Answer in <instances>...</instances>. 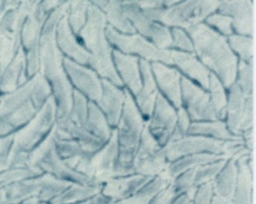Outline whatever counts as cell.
I'll list each match as a JSON object with an SVG mask.
<instances>
[{
    "instance_id": "obj_1",
    "label": "cell",
    "mask_w": 256,
    "mask_h": 204,
    "mask_svg": "<svg viewBox=\"0 0 256 204\" xmlns=\"http://www.w3.org/2000/svg\"><path fill=\"white\" fill-rule=\"evenodd\" d=\"M70 2H63L47 17L39 41L40 73L50 82L56 104V122L68 118L72 107L73 87L63 68V57L56 44V26L61 17L68 11Z\"/></svg>"
},
{
    "instance_id": "obj_2",
    "label": "cell",
    "mask_w": 256,
    "mask_h": 204,
    "mask_svg": "<svg viewBox=\"0 0 256 204\" xmlns=\"http://www.w3.org/2000/svg\"><path fill=\"white\" fill-rule=\"evenodd\" d=\"M187 30L199 57L217 73L222 85L229 88L236 80L237 58L226 39L203 23H198Z\"/></svg>"
},
{
    "instance_id": "obj_3",
    "label": "cell",
    "mask_w": 256,
    "mask_h": 204,
    "mask_svg": "<svg viewBox=\"0 0 256 204\" xmlns=\"http://www.w3.org/2000/svg\"><path fill=\"white\" fill-rule=\"evenodd\" d=\"M106 17L104 12L90 2L86 22L79 32L80 38L91 52L88 63L103 77L117 87L123 85L112 62V49L106 35Z\"/></svg>"
},
{
    "instance_id": "obj_4",
    "label": "cell",
    "mask_w": 256,
    "mask_h": 204,
    "mask_svg": "<svg viewBox=\"0 0 256 204\" xmlns=\"http://www.w3.org/2000/svg\"><path fill=\"white\" fill-rule=\"evenodd\" d=\"M124 94L121 117L115 128L118 144L117 177L134 173L133 161L146 122L128 89H124Z\"/></svg>"
},
{
    "instance_id": "obj_5",
    "label": "cell",
    "mask_w": 256,
    "mask_h": 204,
    "mask_svg": "<svg viewBox=\"0 0 256 204\" xmlns=\"http://www.w3.org/2000/svg\"><path fill=\"white\" fill-rule=\"evenodd\" d=\"M32 80L12 93L0 95V137L14 134L39 111L31 99Z\"/></svg>"
},
{
    "instance_id": "obj_6",
    "label": "cell",
    "mask_w": 256,
    "mask_h": 204,
    "mask_svg": "<svg viewBox=\"0 0 256 204\" xmlns=\"http://www.w3.org/2000/svg\"><path fill=\"white\" fill-rule=\"evenodd\" d=\"M54 127V126H53ZM28 167L40 169L58 179L83 185H96L92 179L71 168L59 157L54 146L53 128L46 138L28 155Z\"/></svg>"
},
{
    "instance_id": "obj_7",
    "label": "cell",
    "mask_w": 256,
    "mask_h": 204,
    "mask_svg": "<svg viewBox=\"0 0 256 204\" xmlns=\"http://www.w3.org/2000/svg\"><path fill=\"white\" fill-rule=\"evenodd\" d=\"M56 122V104L51 95L35 116L13 134L10 151L30 153L49 134Z\"/></svg>"
},
{
    "instance_id": "obj_8",
    "label": "cell",
    "mask_w": 256,
    "mask_h": 204,
    "mask_svg": "<svg viewBox=\"0 0 256 204\" xmlns=\"http://www.w3.org/2000/svg\"><path fill=\"white\" fill-rule=\"evenodd\" d=\"M40 1H21L18 8L6 13L0 22V72L8 66L20 48V32L24 20Z\"/></svg>"
},
{
    "instance_id": "obj_9",
    "label": "cell",
    "mask_w": 256,
    "mask_h": 204,
    "mask_svg": "<svg viewBox=\"0 0 256 204\" xmlns=\"http://www.w3.org/2000/svg\"><path fill=\"white\" fill-rule=\"evenodd\" d=\"M117 159L118 144L114 128L109 140L95 153L84 154L75 170L92 179L96 185H102L107 180L117 177Z\"/></svg>"
},
{
    "instance_id": "obj_10",
    "label": "cell",
    "mask_w": 256,
    "mask_h": 204,
    "mask_svg": "<svg viewBox=\"0 0 256 204\" xmlns=\"http://www.w3.org/2000/svg\"><path fill=\"white\" fill-rule=\"evenodd\" d=\"M168 161L165 156L164 147L154 139L145 122L140 143L133 161L134 173L155 177L165 170Z\"/></svg>"
},
{
    "instance_id": "obj_11",
    "label": "cell",
    "mask_w": 256,
    "mask_h": 204,
    "mask_svg": "<svg viewBox=\"0 0 256 204\" xmlns=\"http://www.w3.org/2000/svg\"><path fill=\"white\" fill-rule=\"evenodd\" d=\"M220 1H185L163 10L160 21L167 26L190 28L218 9Z\"/></svg>"
},
{
    "instance_id": "obj_12",
    "label": "cell",
    "mask_w": 256,
    "mask_h": 204,
    "mask_svg": "<svg viewBox=\"0 0 256 204\" xmlns=\"http://www.w3.org/2000/svg\"><path fill=\"white\" fill-rule=\"evenodd\" d=\"M47 17L48 14L44 13L38 5L37 8L26 17L21 28L20 43H22L21 47L23 50H26V74L28 78H32L40 69L39 41L42 27Z\"/></svg>"
},
{
    "instance_id": "obj_13",
    "label": "cell",
    "mask_w": 256,
    "mask_h": 204,
    "mask_svg": "<svg viewBox=\"0 0 256 204\" xmlns=\"http://www.w3.org/2000/svg\"><path fill=\"white\" fill-rule=\"evenodd\" d=\"M105 35L112 44L125 53H137L145 58L146 61H162L167 64H173L169 50L157 48L154 44L138 34L124 35L117 32L111 26H106Z\"/></svg>"
},
{
    "instance_id": "obj_14",
    "label": "cell",
    "mask_w": 256,
    "mask_h": 204,
    "mask_svg": "<svg viewBox=\"0 0 256 204\" xmlns=\"http://www.w3.org/2000/svg\"><path fill=\"white\" fill-rule=\"evenodd\" d=\"M181 102L192 122L217 120L209 93L186 77H181Z\"/></svg>"
},
{
    "instance_id": "obj_15",
    "label": "cell",
    "mask_w": 256,
    "mask_h": 204,
    "mask_svg": "<svg viewBox=\"0 0 256 204\" xmlns=\"http://www.w3.org/2000/svg\"><path fill=\"white\" fill-rule=\"evenodd\" d=\"M177 119V111L172 104L160 93H158L151 116L146 120V125L154 137L161 145L165 146L174 131Z\"/></svg>"
},
{
    "instance_id": "obj_16",
    "label": "cell",
    "mask_w": 256,
    "mask_h": 204,
    "mask_svg": "<svg viewBox=\"0 0 256 204\" xmlns=\"http://www.w3.org/2000/svg\"><path fill=\"white\" fill-rule=\"evenodd\" d=\"M222 145L223 141L204 136L188 134L178 140L169 141L164 146V152L169 163L180 157L192 154H222Z\"/></svg>"
},
{
    "instance_id": "obj_17",
    "label": "cell",
    "mask_w": 256,
    "mask_h": 204,
    "mask_svg": "<svg viewBox=\"0 0 256 204\" xmlns=\"http://www.w3.org/2000/svg\"><path fill=\"white\" fill-rule=\"evenodd\" d=\"M122 8L129 21H132L133 27L151 38L157 48L165 50L166 47L172 46V37L168 28L150 20L134 1H123Z\"/></svg>"
},
{
    "instance_id": "obj_18",
    "label": "cell",
    "mask_w": 256,
    "mask_h": 204,
    "mask_svg": "<svg viewBox=\"0 0 256 204\" xmlns=\"http://www.w3.org/2000/svg\"><path fill=\"white\" fill-rule=\"evenodd\" d=\"M62 63L76 90L88 98L89 101L96 103L102 92L101 80L97 77L96 73L69 58H63Z\"/></svg>"
},
{
    "instance_id": "obj_19",
    "label": "cell",
    "mask_w": 256,
    "mask_h": 204,
    "mask_svg": "<svg viewBox=\"0 0 256 204\" xmlns=\"http://www.w3.org/2000/svg\"><path fill=\"white\" fill-rule=\"evenodd\" d=\"M152 178L136 173L114 177L102 184L100 193L115 202H119L135 194Z\"/></svg>"
},
{
    "instance_id": "obj_20",
    "label": "cell",
    "mask_w": 256,
    "mask_h": 204,
    "mask_svg": "<svg viewBox=\"0 0 256 204\" xmlns=\"http://www.w3.org/2000/svg\"><path fill=\"white\" fill-rule=\"evenodd\" d=\"M254 2L223 1L218 7L220 14L229 16L236 32L242 35H253L254 31Z\"/></svg>"
},
{
    "instance_id": "obj_21",
    "label": "cell",
    "mask_w": 256,
    "mask_h": 204,
    "mask_svg": "<svg viewBox=\"0 0 256 204\" xmlns=\"http://www.w3.org/2000/svg\"><path fill=\"white\" fill-rule=\"evenodd\" d=\"M102 92L96 105L104 114L108 124L116 128L121 117L125 94L124 90L115 86L106 79H101Z\"/></svg>"
},
{
    "instance_id": "obj_22",
    "label": "cell",
    "mask_w": 256,
    "mask_h": 204,
    "mask_svg": "<svg viewBox=\"0 0 256 204\" xmlns=\"http://www.w3.org/2000/svg\"><path fill=\"white\" fill-rule=\"evenodd\" d=\"M237 181L231 204H254L253 201V152L236 160Z\"/></svg>"
},
{
    "instance_id": "obj_23",
    "label": "cell",
    "mask_w": 256,
    "mask_h": 204,
    "mask_svg": "<svg viewBox=\"0 0 256 204\" xmlns=\"http://www.w3.org/2000/svg\"><path fill=\"white\" fill-rule=\"evenodd\" d=\"M150 67L161 91L163 92L162 95L174 108H180L182 105L180 73L176 69L169 68L160 62H153Z\"/></svg>"
},
{
    "instance_id": "obj_24",
    "label": "cell",
    "mask_w": 256,
    "mask_h": 204,
    "mask_svg": "<svg viewBox=\"0 0 256 204\" xmlns=\"http://www.w3.org/2000/svg\"><path fill=\"white\" fill-rule=\"evenodd\" d=\"M139 70L142 76V87L135 96V103L145 120H148L152 114L155 101L158 95L155 80L152 76L150 64L145 59L139 60Z\"/></svg>"
},
{
    "instance_id": "obj_25",
    "label": "cell",
    "mask_w": 256,
    "mask_h": 204,
    "mask_svg": "<svg viewBox=\"0 0 256 204\" xmlns=\"http://www.w3.org/2000/svg\"><path fill=\"white\" fill-rule=\"evenodd\" d=\"M28 81L26 74V55L20 46L16 55L0 75V94L14 92Z\"/></svg>"
},
{
    "instance_id": "obj_26",
    "label": "cell",
    "mask_w": 256,
    "mask_h": 204,
    "mask_svg": "<svg viewBox=\"0 0 256 204\" xmlns=\"http://www.w3.org/2000/svg\"><path fill=\"white\" fill-rule=\"evenodd\" d=\"M67 12L61 17L56 26V44L65 54L75 61L80 64H87L90 58V53L77 42L75 36L72 34L67 19Z\"/></svg>"
},
{
    "instance_id": "obj_27",
    "label": "cell",
    "mask_w": 256,
    "mask_h": 204,
    "mask_svg": "<svg viewBox=\"0 0 256 204\" xmlns=\"http://www.w3.org/2000/svg\"><path fill=\"white\" fill-rule=\"evenodd\" d=\"M112 55L122 79L130 91L136 96L142 87L139 59L136 56L123 54L117 50H112Z\"/></svg>"
},
{
    "instance_id": "obj_28",
    "label": "cell",
    "mask_w": 256,
    "mask_h": 204,
    "mask_svg": "<svg viewBox=\"0 0 256 204\" xmlns=\"http://www.w3.org/2000/svg\"><path fill=\"white\" fill-rule=\"evenodd\" d=\"M169 54L174 64L189 77L197 81L204 89L208 90L210 73L193 54L179 50H169Z\"/></svg>"
},
{
    "instance_id": "obj_29",
    "label": "cell",
    "mask_w": 256,
    "mask_h": 204,
    "mask_svg": "<svg viewBox=\"0 0 256 204\" xmlns=\"http://www.w3.org/2000/svg\"><path fill=\"white\" fill-rule=\"evenodd\" d=\"M218 159H226V158L222 154H210V153H199V154L183 156L172 162H169L165 170L160 175L166 178L169 182H172V180L176 176L183 173L184 171L216 161Z\"/></svg>"
},
{
    "instance_id": "obj_30",
    "label": "cell",
    "mask_w": 256,
    "mask_h": 204,
    "mask_svg": "<svg viewBox=\"0 0 256 204\" xmlns=\"http://www.w3.org/2000/svg\"><path fill=\"white\" fill-rule=\"evenodd\" d=\"M237 181V165L235 159H227L222 169L212 181L213 194L220 199L232 201Z\"/></svg>"
},
{
    "instance_id": "obj_31",
    "label": "cell",
    "mask_w": 256,
    "mask_h": 204,
    "mask_svg": "<svg viewBox=\"0 0 256 204\" xmlns=\"http://www.w3.org/2000/svg\"><path fill=\"white\" fill-rule=\"evenodd\" d=\"M189 135H199L219 141H232L242 139L241 136L232 134L223 120L191 122L188 130Z\"/></svg>"
},
{
    "instance_id": "obj_32",
    "label": "cell",
    "mask_w": 256,
    "mask_h": 204,
    "mask_svg": "<svg viewBox=\"0 0 256 204\" xmlns=\"http://www.w3.org/2000/svg\"><path fill=\"white\" fill-rule=\"evenodd\" d=\"M229 93L227 96V106H226V116L225 123L229 131L238 135V125L244 110L246 96L243 94L236 82H234L229 88Z\"/></svg>"
},
{
    "instance_id": "obj_33",
    "label": "cell",
    "mask_w": 256,
    "mask_h": 204,
    "mask_svg": "<svg viewBox=\"0 0 256 204\" xmlns=\"http://www.w3.org/2000/svg\"><path fill=\"white\" fill-rule=\"evenodd\" d=\"M93 4L105 12L106 21H109L112 28L124 33L135 34V28L125 15L121 1H94Z\"/></svg>"
},
{
    "instance_id": "obj_34",
    "label": "cell",
    "mask_w": 256,
    "mask_h": 204,
    "mask_svg": "<svg viewBox=\"0 0 256 204\" xmlns=\"http://www.w3.org/2000/svg\"><path fill=\"white\" fill-rule=\"evenodd\" d=\"M84 127L89 133L103 143H106L109 140L112 130L114 129L108 124L104 114L96 103L92 101H88L87 118Z\"/></svg>"
},
{
    "instance_id": "obj_35",
    "label": "cell",
    "mask_w": 256,
    "mask_h": 204,
    "mask_svg": "<svg viewBox=\"0 0 256 204\" xmlns=\"http://www.w3.org/2000/svg\"><path fill=\"white\" fill-rule=\"evenodd\" d=\"M102 185H83L72 183L61 194L49 201L50 204H75L85 201L101 192Z\"/></svg>"
},
{
    "instance_id": "obj_36",
    "label": "cell",
    "mask_w": 256,
    "mask_h": 204,
    "mask_svg": "<svg viewBox=\"0 0 256 204\" xmlns=\"http://www.w3.org/2000/svg\"><path fill=\"white\" fill-rule=\"evenodd\" d=\"M169 182L162 175L153 177L132 196L119 201V204H149L151 200L163 189L169 186Z\"/></svg>"
},
{
    "instance_id": "obj_37",
    "label": "cell",
    "mask_w": 256,
    "mask_h": 204,
    "mask_svg": "<svg viewBox=\"0 0 256 204\" xmlns=\"http://www.w3.org/2000/svg\"><path fill=\"white\" fill-rule=\"evenodd\" d=\"M210 102L214 110L217 120H224L226 116L227 95L221 81L215 74H209V87Z\"/></svg>"
},
{
    "instance_id": "obj_38",
    "label": "cell",
    "mask_w": 256,
    "mask_h": 204,
    "mask_svg": "<svg viewBox=\"0 0 256 204\" xmlns=\"http://www.w3.org/2000/svg\"><path fill=\"white\" fill-rule=\"evenodd\" d=\"M54 146L59 157L73 169H75L79 160L86 154L78 142L73 139H59L54 135Z\"/></svg>"
},
{
    "instance_id": "obj_39",
    "label": "cell",
    "mask_w": 256,
    "mask_h": 204,
    "mask_svg": "<svg viewBox=\"0 0 256 204\" xmlns=\"http://www.w3.org/2000/svg\"><path fill=\"white\" fill-rule=\"evenodd\" d=\"M41 174H43V172L34 167L7 168L0 172V189L17 182L39 176Z\"/></svg>"
},
{
    "instance_id": "obj_40",
    "label": "cell",
    "mask_w": 256,
    "mask_h": 204,
    "mask_svg": "<svg viewBox=\"0 0 256 204\" xmlns=\"http://www.w3.org/2000/svg\"><path fill=\"white\" fill-rule=\"evenodd\" d=\"M194 178L195 168H192L184 171L183 173L179 174L172 180L170 186L172 187L176 197L181 194H186L191 201L193 200L194 194L197 189V187L194 184Z\"/></svg>"
},
{
    "instance_id": "obj_41",
    "label": "cell",
    "mask_w": 256,
    "mask_h": 204,
    "mask_svg": "<svg viewBox=\"0 0 256 204\" xmlns=\"http://www.w3.org/2000/svg\"><path fill=\"white\" fill-rule=\"evenodd\" d=\"M88 99L78 90L73 89L72 107L68 119L77 127H84L87 118Z\"/></svg>"
},
{
    "instance_id": "obj_42",
    "label": "cell",
    "mask_w": 256,
    "mask_h": 204,
    "mask_svg": "<svg viewBox=\"0 0 256 204\" xmlns=\"http://www.w3.org/2000/svg\"><path fill=\"white\" fill-rule=\"evenodd\" d=\"M89 4L90 2L88 1H71L69 3V12H67V19L69 25H71L73 31L76 34H79L86 22L87 9Z\"/></svg>"
},
{
    "instance_id": "obj_43",
    "label": "cell",
    "mask_w": 256,
    "mask_h": 204,
    "mask_svg": "<svg viewBox=\"0 0 256 204\" xmlns=\"http://www.w3.org/2000/svg\"><path fill=\"white\" fill-rule=\"evenodd\" d=\"M227 159H218L216 161L198 166L195 168V178H194V184L196 187L199 185L212 182L216 175L219 173V171L224 166Z\"/></svg>"
},
{
    "instance_id": "obj_44",
    "label": "cell",
    "mask_w": 256,
    "mask_h": 204,
    "mask_svg": "<svg viewBox=\"0 0 256 204\" xmlns=\"http://www.w3.org/2000/svg\"><path fill=\"white\" fill-rule=\"evenodd\" d=\"M253 60L248 63L240 61L238 65V80L236 83L246 97L253 95Z\"/></svg>"
},
{
    "instance_id": "obj_45",
    "label": "cell",
    "mask_w": 256,
    "mask_h": 204,
    "mask_svg": "<svg viewBox=\"0 0 256 204\" xmlns=\"http://www.w3.org/2000/svg\"><path fill=\"white\" fill-rule=\"evenodd\" d=\"M230 46L239 54L242 61L250 62L254 55V40L251 37L230 35Z\"/></svg>"
},
{
    "instance_id": "obj_46",
    "label": "cell",
    "mask_w": 256,
    "mask_h": 204,
    "mask_svg": "<svg viewBox=\"0 0 256 204\" xmlns=\"http://www.w3.org/2000/svg\"><path fill=\"white\" fill-rule=\"evenodd\" d=\"M254 128V97L253 95L246 98L244 110L238 125V135L241 136L245 131Z\"/></svg>"
},
{
    "instance_id": "obj_47",
    "label": "cell",
    "mask_w": 256,
    "mask_h": 204,
    "mask_svg": "<svg viewBox=\"0 0 256 204\" xmlns=\"http://www.w3.org/2000/svg\"><path fill=\"white\" fill-rule=\"evenodd\" d=\"M190 123H191V120H190L186 110L181 106L180 108L177 109V119H176L175 128H174L173 134L169 141L178 140V139L188 135Z\"/></svg>"
},
{
    "instance_id": "obj_48",
    "label": "cell",
    "mask_w": 256,
    "mask_h": 204,
    "mask_svg": "<svg viewBox=\"0 0 256 204\" xmlns=\"http://www.w3.org/2000/svg\"><path fill=\"white\" fill-rule=\"evenodd\" d=\"M209 25L217 28L224 35L232 34V19L223 14H212L206 18Z\"/></svg>"
},
{
    "instance_id": "obj_49",
    "label": "cell",
    "mask_w": 256,
    "mask_h": 204,
    "mask_svg": "<svg viewBox=\"0 0 256 204\" xmlns=\"http://www.w3.org/2000/svg\"><path fill=\"white\" fill-rule=\"evenodd\" d=\"M172 45L180 48L181 50L187 51V52H193L194 48L192 45L191 40L189 37L186 35V33L179 29V28H174L172 30Z\"/></svg>"
},
{
    "instance_id": "obj_50",
    "label": "cell",
    "mask_w": 256,
    "mask_h": 204,
    "mask_svg": "<svg viewBox=\"0 0 256 204\" xmlns=\"http://www.w3.org/2000/svg\"><path fill=\"white\" fill-rule=\"evenodd\" d=\"M213 198V187L212 182H208L202 185H199L194 194L192 204H211Z\"/></svg>"
},
{
    "instance_id": "obj_51",
    "label": "cell",
    "mask_w": 256,
    "mask_h": 204,
    "mask_svg": "<svg viewBox=\"0 0 256 204\" xmlns=\"http://www.w3.org/2000/svg\"><path fill=\"white\" fill-rule=\"evenodd\" d=\"M176 198V195L172 189V187L169 186L163 189L161 192H159L149 204H171V202Z\"/></svg>"
},
{
    "instance_id": "obj_52",
    "label": "cell",
    "mask_w": 256,
    "mask_h": 204,
    "mask_svg": "<svg viewBox=\"0 0 256 204\" xmlns=\"http://www.w3.org/2000/svg\"><path fill=\"white\" fill-rule=\"evenodd\" d=\"M13 144V134L0 137V158H8Z\"/></svg>"
},
{
    "instance_id": "obj_53",
    "label": "cell",
    "mask_w": 256,
    "mask_h": 204,
    "mask_svg": "<svg viewBox=\"0 0 256 204\" xmlns=\"http://www.w3.org/2000/svg\"><path fill=\"white\" fill-rule=\"evenodd\" d=\"M79 204H119V202H115V201L111 200L110 198L106 197L105 195H103L102 193H98L97 195H95L83 202H80Z\"/></svg>"
},
{
    "instance_id": "obj_54",
    "label": "cell",
    "mask_w": 256,
    "mask_h": 204,
    "mask_svg": "<svg viewBox=\"0 0 256 204\" xmlns=\"http://www.w3.org/2000/svg\"><path fill=\"white\" fill-rule=\"evenodd\" d=\"M20 1H0V22L7 12L18 8Z\"/></svg>"
},
{
    "instance_id": "obj_55",
    "label": "cell",
    "mask_w": 256,
    "mask_h": 204,
    "mask_svg": "<svg viewBox=\"0 0 256 204\" xmlns=\"http://www.w3.org/2000/svg\"><path fill=\"white\" fill-rule=\"evenodd\" d=\"M62 3L63 1H43V2H40L39 7L44 13L48 14L49 12H52L53 10H55Z\"/></svg>"
},
{
    "instance_id": "obj_56",
    "label": "cell",
    "mask_w": 256,
    "mask_h": 204,
    "mask_svg": "<svg viewBox=\"0 0 256 204\" xmlns=\"http://www.w3.org/2000/svg\"><path fill=\"white\" fill-rule=\"evenodd\" d=\"M189 202H191L190 198H189L186 194H181V195L177 196V197L171 202V204H188Z\"/></svg>"
},
{
    "instance_id": "obj_57",
    "label": "cell",
    "mask_w": 256,
    "mask_h": 204,
    "mask_svg": "<svg viewBox=\"0 0 256 204\" xmlns=\"http://www.w3.org/2000/svg\"><path fill=\"white\" fill-rule=\"evenodd\" d=\"M38 201H39V200H38L36 197H29V198H27V199L21 201V202L18 203V204H37Z\"/></svg>"
},
{
    "instance_id": "obj_58",
    "label": "cell",
    "mask_w": 256,
    "mask_h": 204,
    "mask_svg": "<svg viewBox=\"0 0 256 204\" xmlns=\"http://www.w3.org/2000/svg\"><path fill=\"white\" fill-rule=\"evenodd\" d=\"M211 204H231L230 202H227V201H224V200H222V199H220L219 197H217V196H213V198H212V201H211Z\"/></svg>"
},
{
    "instance_id": "obj_59",
    "label": "cell",
    "mask_w": 256,
    "mask_h": 204,
    "mask_svg": "<svg viewBox=\"0 0 256 204\" xmlns=\"http://www.w3.org/2000/svg\"><path fill=\"white\" fill-rule=\"evenodd\" d=\"M188 204H192V201H191V202H189V203H188Z\"/></svg>"
},
{
    "instance_id": "obj_60",
    "label": "cell",
    "mask_w": 256,
    "mask_h": 204,
    "mask_svg": "<svg viewBox=\"0 0 256 204\" xmlns=\"http://www.w3.org/2000/svg\"><path fill=\"white\" fill-rule=\"evenodd\" d=\"M0 75H1V72H0Z\"/></svg>"
}]
</instances>
